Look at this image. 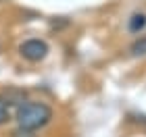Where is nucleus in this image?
I'll use <instances>...</instances> for the list:
<instances>
[{"label":"nucleus","instance_id":"1","mask_svg":"<svg viewBox=\"0 0 146 137\" xmlns=\"http://www.w3.org/2000/svg\"><path fill=\"white\" fill-rule=\"evenodd\" d=\"M15 121H17V125L23 127V129L38 131V129L46 127L52 121V108L44 102H25L17 108Z\"/></svg>","mask_w":146,"mask_h":137},{"label":"nucleus","instance_id":"2","mask_svg":"<svg viewBox=\"0 0 146 137\" xmlns=\"http://www.w3.org/2000/svg\"><path fill=\"white\" fill-rule=\"evenodd\" d=\"M48 44L44 40H38V37H31V40H25L21 46H19V54H21L25 60L29 62H40L48 56Z\"/></svg>","mask_w":146,"mask_h":137},{"label":"nucleus","instance_id":"3","mask_svg":"<svg viewBox=\"0 0 146 137\" xmlns=\"http://www.w3.org/2000/svg\"><path fill=\"white\" fill-rule=\"evenodd\" d=\"M146 27V15L144 12H134L127 21V29L131 33H140V31Z\"/></svg>","mask_w":146,"mask_h":137},{"label":"nucleus","instance_id":"4","mask_svg":"<svg viewBox=\"0 0 146 137\" xmlns=\"http://www.w3.org/2000/svg\"><path fill=\"white\" fill-rule=\"evenodd\" d=\"M4 100H6V104H19V106H21V104H25L23 100H25V91L23 89H9L6 91V94L2 96Z\"/></svg>","mask_w":146,"mask_h":137},{"label":"nucleus","instance_id":"5","mask_svg":"<svg viewBox=\"0 0 146 137\" xmlns=\"http://www.w3.org/2000/svg\"><path fill=\"white\" fill-rule=\"evenodd\" d=\"M131 56H146V35H140L138 40L129 46Z\"/></svg>","mask_w":146,"mask_h":137},{"label":"nucleus","instance_id":"6","mask_svg":"<svg viewBox=\"0 0 146 137\" xmlns=\"http://www.w3.org/2000/svg\"><path fill=\"white\" fill-rule=\"evenodd\" d=\"M11 121V112H9V104L2 96H0V125H4V123Z\"/></svg>","mask_w":146,"mask_h":137},{"label":"nucleus","instance_id":"7","mask_svg":"<svg viewBox=\"0 0 146 137\" xmlns=\"http://www.w3.org/2000/svg\"><path fill=\"white\" fill-rule=\"evenodd\" d=\"M11 137H38L36 131H31V129H23V127H17L15 131L11 133Z\"/></svg>","mask_w":146,"mask_h":137}]
</instances>
